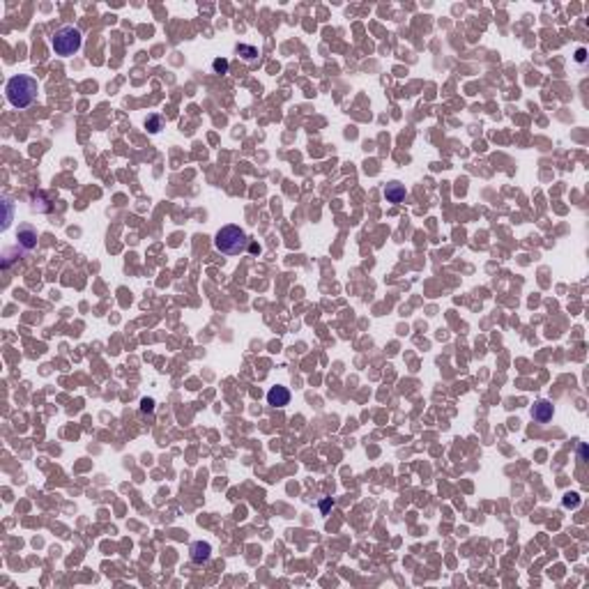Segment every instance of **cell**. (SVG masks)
<instances>
[{
    "label": "cell",
    "instance_id": "obj_1",
    "mask_svg": "<svg viewBox=\"0 0 589 589\" xmlns=\"http://www.w3.org/2000/svg\"><path fill=\"white\" fill-rule=\"evenodd\" d=\"M37 92H40V83H37V79L28 76V74H16V76H12L7 81L5 85L7 101L14 108H28L37 99Z\"/></svg>",
    "mask_w": 589,
    "mask_h": 589
},
{
    "label": "cell",
    "instance_id": "obj_2",
    "mask_svg": "<svg viewBox=\"0 0 589 589\" xmlns=\"http://www.w3.org/2000/svg\"><path fill=\"white\" fill-rule=\"evenodd\" d=\"M214 247L226 255H237L249 247V237L240 226H223L214 237Z\"/></svg>",
    "mask_w": 589,
    "mask_h": 589
},
{
    "label": "cell",
    "instance_id": "obj_3",
    "mask_svg": "<svg viewBox=\"0 0 589 589\" xmlns=\"http://www.w3.org/2000/svg\"><path fill=\"white\" fill-rule=\"evenodd\" d=\"M81 44H83V33H81L79 28H74V26L58 28V30H55V35H53V40H51V46H53V51L58 55H62V58H69V55H74L81 48Z\"/></svg>",
    "mask_w": 589,
    "mask_h": 589
},
{
    "label": "cell",
    "instance_id": "obj_4",
    "mask_svg": "<svg viewBox=\"0 0 589 589\" xmlns=\"http://www.w3.org/2000/svg\"><path fill=\"white\" fill-rule=\"evenodd\" d=\"M189 557H191V562L194 564L210 562V557H212V546H210L208 541H194L191 543V548H189Z\"/></svg>",
    "mask_w": 589,
    "mask_h": 589
},
{
    "label": "cell",
    "instance_id": "obj_5",
    "mask_svg": "<svg viewBox=\"0 0 589 589\" xmlns=\"http://www.w3.org/2000/svg\"><path fill=\"white\" fill-rule=\"evenodd\" d=\"M267 403L272 405V408H286L290 403V391L286 387H272L267 391Z\"/></svg>",
    "mask_w": 589,
    "mask_h": 589
},
{
    "label": "cell",
    "instance_id": "obj_6",
    "mask_svg": "<svg viewBox=\"0 0 589 589\" xmlns=\"http://www.w3.org/2000/svg\"><path fill=\"white\" fill-rule=\"evenodd\" d=\"M552 415H555V408H552V403L546 401V398H541V401H539L534 408H532V417H534L539 423L550 421V419H552Z\"/></svg>",
    "mask_w": 589,
    "mask_h": 589
},
{
    "label": "cell",
    "instance_id": "obj_7",
    "mask_svg": "<svg viewBox=\"0 0 589 589\" xmlns=\"http://www.w3.org/2000/svg\"><path fill=\"white\" fill-rule=\"evenodd\" d=\"M19 247H21V251H33V249L37 247V233H35V228H30V226L19 228Z\"/></svg>",
    "mask_w": 589,
    "mask_h": 589
},
{
    "label": "cell",
    "instance_id": "obj_8",
    "mask_svg": "<svg viewBox=\"0 0 589 589\" xmlns=\"http://www.w3.org/2000/svg\"><path fill=\"white\" fill-rule=\"evenodd\" d=\"M384 198H387V203L398 205V203L405 201V187H403L401 182H389L387 187H384Z\"/></svg>",
    "mask_w": 589,
    "mask_h": 589
},
{
    "label": "cell",
    "instance_id": "obj_9",
    "mask_svg": "<svg viewBox=\"0 0 589 589\" xmlns=\"http://www.w3.org/2000/svg\"><path fill=\"white\" fill-rule=\"evenodd\" d=\"M237 55H240L244 62H255V58H258V48L251 46V44H237Z\"/></svg>",
    "mask_w": 589,
    "mask_h": 589
},
{
    "label": "cell",
    "instance_id": "obj_10",
    "mask_svg": "<svg viewBox=\"0 0 589 589\" xmlns=\"http://www.w3.org/2000/svg\"><path fill=\"white\" fill-rule=\"evenodd\" d=\"M33 210H40V212H48L51 210V203H48L44 191H35L33 194Z\"/></svg>",
    "mask_w": 589,
    "mask_h": 589
},
{
    "label": "cell",
    "instance_id": "obj_11",
    "mask_svg": "<svg viewBox=\"0 0 589 589\" xmlns=\"http://www.w3.org/2000/svg\"><path fill=\"white\" fill-rule=\"evenodd\" d=\"M161 125H164V120H161V115H150V118H147V120H145V127L150 129L152 134H157V131H159V129H161Z\"/></svg>",
    "mask_w": 589,
    "mask_h": 589
},
{
    "label": "cell",
    "instance_id": "obj_12",
    "mask_svg": "<svg viewBox=\"0 0 589 589\" xmlns=\"http://www.w3.org/2000/svg\"><path fill=\"white\" fill-rule=\"evenodd\" d=\"M212 69H214V74H219V76L228 74V60L226 58H216V60L212 62Z\"/></svg>",
    "mask_w": 589,
    "mask_h": 589
},
{
    "label": "cell",
    "instance_id": "obj_13",
    "mask_svg": "<svg viewBox=\"0 0 589 589\" xmlns=\"http://www.w3.org/2000/svg\"><path fill=\"white\" fill-rule=\"evenodd\" d=\"M2 205H5V221H2V228H9V221H12V201L9 198H2Z\"/></svg>",
    "mask_w": 589,
    "mask_h": 589
},
{
    "label": "cell",
    "instance_id": "obj_14",
    "mask_svg": "<svg viewBox=\"0 0 589 589\" xmlns=\"http://www.w3.org/2000/svg\"><path fill=\"white\" fill-rule=\"evenodd\" d=\"M578 504H580V497H578L576 493H569V495H564V506H566V509H576Z\"/></svg>",
    "mask_w": 589,
    "mask_h": 589
},
{
    "label": "cell",
    "instance_id": "obj_15",
    "mask_svg": "<svg viewBox=\"0 0 589 589\" xmlns=\"http://www.w3.org/2000/svg\"><path fill=\"white\" fill-rule=\"evenodd\" d=\"M141 410H143V412H154V401H152V398H143V401H141Z\"/></svg>",
    "mask_w": 589,
    "mask_h": 589
},
{
    "label": "cell",
    "instance_id": "obj_16",
    "mask_svg": "<svg viewBox=\"0 0 589 589\" xmlns=\"http://www.w3.org/2000/svg\"><path fill=\"white\" fill-rule=\"evenodd\" d=\"M332 506H334V500H332V497H327V500H322V502H320V511H322V513H327Z\"/></svg>",
    "mask_w": 589,
    "mask_h": 589
},
{
    "label": "cell",
    "instance_id": "obj_17",
    "mask_svg": "<svg viewBox=\"0 0 589 589\" xmlns=\"http://www.w3.org/2000/svg\"><path fill=\"white\" fill-rule=\"evenodd\" d=\"M578 458H580L583 463L587 461V444H585V442L580 444V447H578Z\"/></svg>",
    "mask_w": 589,
    "mask_h": 589
},
{
    "label": "cell",
    "instance_id": "obj_18",
    "mask_svg": "<svg viewBox=\"0 0 589 589\" xmlns=\"http://www.w3.org/2000/svg\"><path fill=\"white\" fill-rule=\"evenodd\" d=\"M247 249H249V253H253V255H255V253H260V247H258L255 242H249V247H247Z\"/></svg>",
    "mask_w": 589,
    "mask_h": 589
},
{
    "label": "cell",
    "instance_id": "obj_19",
    "mask_svg": "<svg viewBox=\"0 0 589 589\" xmlns=\"http://www.w3.org/2000/svg\"><path fill=\"white\" fill-rule=\"evenodd\" d=\"M578 62H585V51H583V48L578 51Z\"/></svg>",
    "mask_w": 589,
    "mask_h": 589
}]
</instances>
